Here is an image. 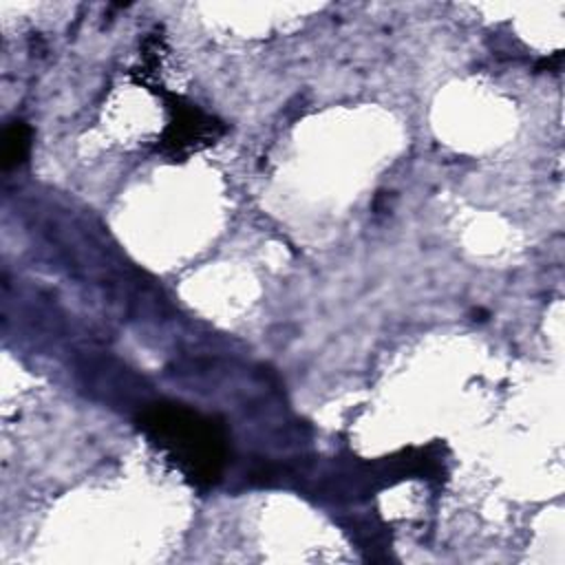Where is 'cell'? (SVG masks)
<instances>
[{
  "instance_id": "1",
  "label": "cell",
  "mask_w": 565,
  "mask_h": 565,
  "mask_svg": "<svg viewBox=\"0 0 565 565\" xmlns=\"http://www.w3.org/2000/svg\"><path fill=\"white\" fill-rule=\"evenodd\" d=\"M141 433L196 486H212L227 457L218 422L181 404H152L139 415Z\"/></svg>"
},
{
  "instance_id": "2",
  "label": "cell",
  "mask_w": 565,
  "mask_h": 565,
  "mask_svg": "<svg viewBox=\"0 0 565 565\" xmlns=\"http://www.w3.org/2000/svg\"><path fill=\"white\" fill-rule=\"evenodd\" d=\"M31 130L24 121H11L2 132V168L9 170L22 163L29 154Z\"/></svg>"
}]
</instances>
